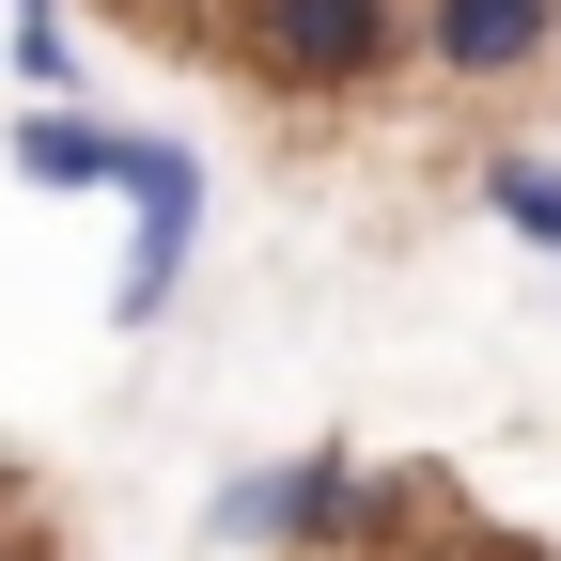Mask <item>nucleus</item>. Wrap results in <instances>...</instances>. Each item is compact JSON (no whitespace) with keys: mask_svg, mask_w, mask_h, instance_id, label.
<instances>
[{"mask_svg":"<svg viewBox=\"0 0 561 561\" xmlns=\"http://www.w3.org/2000/svg\"><path fill=\"white\" fill-rule=\"evenodd\" d=\"M16 16H47V0H16Z\"/></svg>","mask_w":561,"mask_h":561,"instance_id":"nucleus-9","label":"nucleus"},{"mask_svg":"<svg viewBox=\"0 0 561 561\" xmlns=\"http://www.w3.org/2000/svg\"><path fill=\"white\" fill-rule=\"evenodd\" d=\"M390 0H250V62L280 94H375L390 79Z\"/></svg>","mask_w":561,"mask_h":561,"instance_id":"nucleus-2","label":"nucleus"},{"mask_svg":"<svg viewBox=\"0 0 561 561\" xmlns=\"http://www.w3.org/2000/svg\"><path fill=\"white\" fill-rule=\"evenodd\" d=\"M0 561H16V546H0Z\"/></svg>","mask_w":561,"mask_h":561,"instance_id":"nucleus-10","label":"nucleus"},{"mask_svg":"<svg viewBox=\"0 0 561 561\" xmlns=\"http://www.w3.org/2000/svg\"><path fill=\"white\" fill-rule=\"evenodd\" d=\"M421 47L437 79H530L561 47V0H421Z\"/></svg>","mask_w":561,"mask_h":561,"instance_id":"nucleus-3","label":"nucleus"},{"mask_svg":"<svg viewBox=\"0 0 561 561\" xmlns=\"http://www.w3.org/2000/svg\"><path fill=\"white\" fill-rule=\"evenodd\" d=\"M219 546H280V468H250V483H219Z\"/></svg>","mask_w":561,"mask_h":561,"instance_id":"nucleus-6","label":"nucleus"},{"mask_svg":"<svg viewBox=\"0 0 561 561\" xmlns=\"http://www.w3.org/2000/svg\"><path fill=\"white\" fill-rule=\"evenodd\" d=\"M453 561H530V546H453Z\"/></svg>","mask_w":561,"mask_h":561,"instance_id":"nucleus-7","label":"nucleus"},{"mask_svg":"<svg viewBox=\"0 0 561 561\" xmlns=\"http://www.w3.org/2000/svg\"><path fill=\"white\" fill-rule=\"evenodd\" d=\"M125 203H140V219H125V265H110V328L140 343V328L187 297V250H203V157H187V140H125Z\"/></svg>","mask_w":561,"mask_h":561,"instance_id":"nucleus-1","label":"nucleus"},{"mask_svg":"<svg viewBox=\"0 0 561 561\" xmlns=\"http://www.w3.org/2000/svg\"><path fill=\"white\" fill-rule=\"evenodd\" d=\"M483 219H500L515 250L561 265V157H500V172H483Z\"/></svg>","mask_w":561,"mask_h":561,"instance_id":"nucleus-5","label":"nucleus"},{"mask_svg":"<svg viewBox=\"0 0 561 561\" xmlns=\"http://www.w3.org/2000/svg\"><path fill=\"white\" fill-rule=\"evenodd\" d=\"M16 172H32V187H125V140H110L94 110H32V125H16Z\"/></svg>","mask_w":561,"mask_h":561,"instance_id":"nucleus-4","label":"nucleus"},{"mask_svg":"<svg viewBox=\"0 0 561 561\" xmlns=\"http://www.w3.org/2000/svg\"><path fill=\"white\" fill-rule=\"evenodd\" d=\"M140 16H157V0H140ZM172 16H203V0H172Z\"/></svg>","mask_w":561,"mask_h":561,"instance_id":"nucleus-8","label":"nucleus"}]
</instances>
